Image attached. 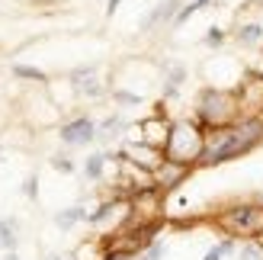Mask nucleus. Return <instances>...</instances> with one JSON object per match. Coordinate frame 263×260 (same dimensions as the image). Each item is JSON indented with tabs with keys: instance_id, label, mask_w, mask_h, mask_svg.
I'll use <instances>...</instances> for the list:
<instances>
[{
	"instance_id": "nucleus-1",
	"label": "nucleus",
	"mask_w": 263,
	"mask_h": 260,
	"mask_svg": "<svg viewBox=\"0 0 263 260\" xmlns=\"http://www.w3.org/2000/svg\"><path fill=\"white\" fill-rule=\"evenodd\" d=\"M202 148H205V132L199 122H177L170 125V135L164 141V158L180 161V164H193L202 161Z\"/></svg>"
},
{
	"instance_id": "nucleus-2",
	"label": "nucleus",
	"mask_w": 263,
	"mask_h": 260,
	"mask_svg": "<svg viewBox=\"0 0 263 260\" xmlns=\"http://www.w3.org/2000/svg\"><path fill=\"white\" fill-rule=\"evenodd\" d=\"M238 97L231 94H221V90H205L199 97V106H196V119L205 128H225L234 122L238 116Z\"/></svg>"
},
{
	"instance_id": "nucleus-3",
	"label": "nucleus",
	"mask_w": 263,
	"mask_h": 260,
	"mask_svg": "<svg viewBox=\"0 0 263 260\" xmlns=\"http://www.w3.org/2000/svg\"><path fill=\"white\" fill-rule=\"evenodd\" d=\"M221 225H225L231 235H241V238H254L263 231V209L257 206H234L221 215Z\"/></svg>"
},
{
	"instance_id": "nucleus-4",
	"label": "nucleus",
	"mask_w": 263,
	"mask_h": 260,
	"mask_svg": "<svg viewBox=\"0 0 263 260\" xmlns=\"http://www.w3.org/2000/svg\"><path fill=\"white\" fill-rule=\"evenodd\" d=\"M93 138H97V122L87 119V116L61 125V141H64V145H90Z\"/></svg>"
},
{
	"instance_id": "nucleus-5",
	"label": "nucleus",
	"mask_w": 263,
	"mask_h": 260,
	"mask_svg": "<svg viewBox=\"0 0 263 260\" xmlns=\"http://www.w3.org/2000/svg\"><path fill=\"white\" fill-rule=\"evenodd\" d=\"M190 174V164H180V161H170L164 158L161 164L154 167V187H161V190H170V187H177L183 183Z\"/></svg>"
},
{
	"instance_id": "nucleus-6",
	"label": "nucleus",
	"mask_w": 263,
	"mask_h": 260,
	"mask_svg": "<svg viewBox=\"0 0 263 260\" xmlns=\"http://www.w3.org/2000/svg\"><path fill=\"white\" fill-rule=\"evenodd\" d=\"M238 106H241L247 116L263 113V77H251V81L241 87V94H238Z\"/></svg>"
},
{
	"instance_id": "nucleus-7",
	"label": "nucleus",
	"mask_w": 263,
	"mask_h": 260,
	"mask_svg": "<svg viewBox=\"0 0 263 260\" xmlns=\"http://www.w3.org/2000/svg\"><path fill=\"white\" fill-rule=\"evenodd\" d=\"M122 158L132 161V164H138V167H144V171H151V174H154V167L164 161V158H157V148L144 145V141H141V145H125Z\"/></svg>"
},
{
	"instance_id": "nucleus-8",
	"label": "nucleus",
	"mask_w": 263,
	"mask_h": 260,
	"mask_svg": "<svg viewBox=\"0 0 263 260\" xmlns=\"http://www.w3.org/2000/svg\"><path fill=\"white\" fill-rule=\"evenodd\" d=\"M141 141L144 145H151V148H164V141H167V135H170V125L167 122H161V119H148L141 125Z\"/></svg>"
},
{
	"instance_id": "nucleus-9",
	"label": "nucleus",
	"mask_w": 263,
	"mask_h": 260,
	"mask_svg": "<svg viewBox=\"0 0 263 260\" xmlns=\"http://www.w3.org/2000/svg\"><path fill=\"white\" fill-rule=\"evenodd\" d=\"M177 13H180V0H164L161 7H154L148 16H144V23H141V29H151V26H157V23H167V20H177Z\"/></svg>"
},
{
	"instance_id": "nucleus-10",
	"label": "nucleus",
	"mask_w": 263,
	"mask_h": 260,
	"mask_svg": "<svg viewBox=\"0 0 263 260\" xmlns=\"http://www.w3.org/2000/svg\"><path fill=\"white\" fill-rule=\"evenodd\" d=\"M84 218H87L84 206H71V209H64V212L55 215V225H58V228H74L77 222H84Z\"/></svg>"
},
{
	"instance_id": "nucleus-11",
	"label": "nucleus",
	"mask_w": 263,
	"mask_h": 260,
	"mask_svg": "<svg viewBox=\"0 0 263 260\" xmlns=\"http://www.w3.org/2000/svg\"><path fill=\"white\" fill-rule=\"evenodd\" d=\"M106 161H109V154H90L87 164H84V174H87L90 180H100V177H103V167H106Z\"/></svg>"
},
{
	"instance_id": "nucleus-12",
	"label": "nucleus",
	"mask_w": 263,
	"mask_h": 260,
	"mask_svg": "<svg viewBox=\"0 0 263 260\" xmlns=\"http://www.w3.org/2000/svg\"><path fill=\"white\" fill-rule=\"evenodd\" d=\"M116 209H122V206L109 199V202H103V206H97V212H87V222H90V225H100V222H106V218H109V215H112Z\"/></svg>"
},
{
	"instance_id": "nucleus-13",
	"label": "nucleus",
	"mask_w": 263,
	"mask_h": 260,
	"mask_svg": "<svg viewBox=\"0 0 263 260\" xmlns=\"http://www.w3.org/2000/svg\"><path fill=\"white\" fill-rule=\"evenodd\" d=\"M16 248V231H13V222H4L0 218V251H13Z\"/></svg>"
},
{
	"instance_id": "nucleus-14",
	"label": "nucleus",
	"mask_w": 263,
	"mask_h": 260,
	"mask_svg": "<svg viewBox=\"0 0 263 260\" xmlns=\"http://www.w3.org/2000/svg\"><path fill=\"white\" fill-rule=\"evenodd\" d=\"M238 39H241L244 45H257L260 39H263V29H260L257 23H247V26H241V29H238Z\"/></svg>"
},
{
	"instance_id": "nucleus-15",
	"label": "nucleus",
	"mask_w": 263,
	"mask_h": 260,
	"mask_svg": "<svg viewBox=\"0 0 263 260\" xmlns=\"http://www.w3.org/2000/svg\"><path fill=\"white\" fill-rule=\"evenodd\" d=\"M231 251H234V238H225L221 244H215V248L205 254V260H225V257H228Z\"/></svg>"
},
{
	"instance_id": "nucleus-16",
	"label": "nucleus",
	"mask_w": 263,
	"mask_h": 260,
	"mask_svg": "<svg viewBox=\"0 0 263 260\" xmlns=\"http://www.w3.org/2000/svg\"><path fill=\"white\" fill-rule=\"evenodd\" d=\"M13 74H16V77H29V81H45V71L29 68V64H13Z\"/></svg>"
},
{
	"instance_id": "nucleus-17",
	"label": "nucleus",
	"mask_w": 263,
	"mask_h": 260,
	"mask_svg": "<svg viewBox=\"0 0 263 260\" xmlns=\"http://www.w3.org/2000/svg\"><path fill=\"white\" fill-rule=\"evenodd\" d=\"M164 251H167V248H164L161 241H151L148 248L141 251V260H161V257H164Z\"/></svg>"
},
{
	"instance_id": "nucleus-18",
	"label": "nucleus",
	"mask_w": 263,
	"mask_h": 260,
	"mask_svg": "<svg viewBox=\"0 0 263 260\" xmlns=\"http://www.w3.org/2000/svg\"><path fill=\"white\" fill-rule=\"evenodd\" d=\"M221 42H225V32L212 26V29H209V35H205V45H221Z\"/></svg>"
},
{
	"instance_id": "nucleus-19",
	"label": "nucleus",
	"mask_w": 263,
	"mask_h": 260,
	"mask_svg": "<svg viewBox=\"0 0 263 260\" xmlns=\"http://www.w3.org/2000/svg\"><path fill=\"white\" fill-rule=\"evenodd\" d=\"M51 167H55V171H64V174L74 171V164H71L68 158H51Z\"/></svg>"
},
{
	"instance_id": "nucleus-20",
	"label": "nucleus",
	"mask_w": 263,
	"mask_h": 260,
	"mask_svg": "<svg viewBox=\"0 0 263 260\" xmlns=\"http://www.w3.org/2000/svg\"><path fill=\"white\" fill-rule=\"evenodd\" d=\"M35 183H39V180H35V177H29V180H26V187H23L29 199H35V193H39V187H35Z\"/></svg>"
},
{
	"instance_id": "nucleus-21",
	"label": "nucleus",
	"mask_w": 263,
	"mask_h": 260,
	"mask_svg": "<svg viewBox=\"0 0 263 260\" xmlns=\"http://www.w3.org/2000/svg\"><path fill=\"white\" fill-rule=\"evenodd\" d=\"M116 100H122V103H138L135 94H125V90H116Z\"/></svg>"
},
{
	"instance_id": "nucleus-22",
	"label": "nucleus",
	"mask_w": 263,
	"mask_h": 260,
	"mask_svg": "<svg viewBox=\"0 0 263 260\" xmlns=\"http://www.w3.org/2000/svg\"><path fill=\"white\" fill-rule=\"evenodd\" d=\"M119 4H122V0H109V7H106V13H109V16L116 13V7H119Z\"/></svg>"
},
{
	"instance_id": "nucleus-23",
	"label": "nucleus",
	"mask_w": 263,
	"mask_h": 260,
	"mask_svg": "<svg viewBox=\"0 0 263 260\" xmlns=\"http://www.w3.org/2000/svg\"><path fill=\"white\" fill-rule=\"evenodd\" d=\"M193 4H196V7L202 10V7H209V4H212V0H193Z\"/></svg>"
},
{
	"instance_id": "nucleus-24",
	"label": "nucleus",
	"mask_w": 263,
	"mask_h": 260,
	"mask_svg": "<svg viewBox=\"0 0 263 260\" xmlns=\"http://www.w3.org/2000/svg\"><path fill=\"white\" fill-rule=\"evenodd\" d=\"M4 260H20V257H16V254H13V251H10V254H7V257H4Z\"/></svg>"
},
{
	"instance_id": "nucleus-25",
	"label": "nucleus",
	"mask_w": 263,
	"mask_h": 260,
	"mask_svg": "<svg viewBox=\"0 0 263 260\" xmlns=\"http://www.w3.org/2000/svg\"><path fill=\"white\" fill-rule=\"evenodd\" d=\"M48 260H61V257H48Z\"/></svg>"
}]
</instances>
